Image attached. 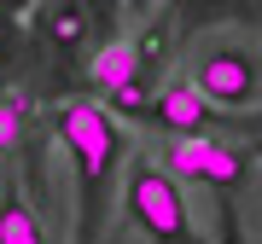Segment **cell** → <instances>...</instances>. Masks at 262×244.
<instances>
[{
	"instance_id": "cell-1",
	"label": "cell",
	"mask_w": 262,
	"mask_h": 244,
	"mask_svg": "<svg viewBox=\"0 0 262 244\" xmlns=\"http://www.w3.org/2000/svg\"><path fill=\"white\" fill-rule=\"evenodd\" d=\"M58 140L76 163V244H99L122 192V163H128L122 122L94 99H70L58 111Z\"/></svg>"
},
{
	"instance_id": "cell-2",
	"label": "cell",
	"mask_w": 262,
	"mask_h": 244,
	"mask_svg": "<svg viewBox=\"0 0 262 244\" xmlns=\"http://www.w3.org/2000/svg\"><path fill=\"white\" fill-rule=\"evenodd\" d=\"M122 215H128L134 233H146L151 244H204L192 227V209L181 186L163 175L158 157H146V151H134L128 163H122Z\"/></svg>"
},
{
	"instance_id": "cell-3",
	"label": "cell",
	"mask_w": 262,
	"mask_h": 244,
	"mask_svg": "<svg viewBox=\"0 0 262 244\" xmlns=\"http://www.w3.org/2000/svg\"><path fill=\"white\" fill-rule=\"evenodd\" d=\"M187 82L198 87V99L222 105V111H245V105H256V53L239 47V41H215V47H204V58H198V70L187 76Z\"/></svg>"
},
{
	"instance_id": "cell-4",
	"label": "cell",
	"mask_w": 262,
	"mask_h": 244,
	"mask_svg": "<svg viewBox=\"0 0 262 244\" xmlns=\"http://www.w3.org/2000/svg\"><path fill=\"white\" fill-rule=\"evenodd\" d=\"M245 169H251V157H245L239 145H227V140H215V134H204V140H175L169 145V157H163V175L175 180H192V186H210V192H233Z\"/></svg>"
},
{
	"instance_id": "cell-5",
	"label": "cell",
	"mask_w": 262,
	"mask_h": 244,
	"mask_svg": "<svg viewBox=\"0 0 262 244\" xmlns=\"http://www.w3.org/2000/svg\"><path fill=\"white\" fill-rule=\"evenodd\" d=\"M146 122L163 128V134H175V140H204L222 116L198 99V87L187 82V76H175V82H163V93L146 99Z\"/></svg>"
},
{
	"instance_id": "cell-6",
	"label": "cell",
	"mask_w": 262,
	"mask_h": 244,
	"mask_svg": "<svg viewBox=\"0 0 262 244\" xmlns=\"http://www.w3.org/2000/svg\"><path fill=\"white\" fill-rule=\"evenodd\" d=\"M88 82L99 87V93H117V87H128V82H146V70H140V47L134 41H105V47L94 53V64H88Z\"/></svg>"
},
{
	"instance_id": "cell-7",
	"label": "cell",
	"mask_w": 262,
	"mask_h": 244,
	"mask_svg": "<svg viewBox=\"0 0 262 244\" xmlns=\"http://www.w3.org/2000/svg\"><path fill=\"white\" fill-rule=\"evenodd\" d=\"M0 244H47L41 215L24 204L18 192H0Z\"/></svg>"
},
{
	"instance_id": "cell-8",
	"label": "cell",
	"mask_w": 262,
	"mask_h": 244,
	"mask_svg": "<svg viewBox=\"0 0 262 244\" xmlns=\"http://www.w3.org/2000/svg\"><path fill=\"white\" fill-rule=\"evenodd\" d=\"M24 116H29V105H24V99H0V151L24 140Z\"/></svg>"
},
{
	"instance_id": "cell-9",
	"label": "cell",
	"mask_w": 262,
	"mask_h": 244,
	"mask_svg": "<svg viewBox=\"0 0 262 244\" xmlns=\"http://www.w3.org/2000/svg\"><path fill=\"white\" fill-rule=\"evenodd\" d=\"M47 23H53V41H58V47H76V41H82V12H76V6H58V12H47Z\"/></svg>"
}]
</instances>
